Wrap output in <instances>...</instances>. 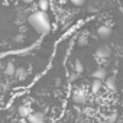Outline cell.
<instances>
[{"label": "cell", "mask_w": 123, "mask_h": 123, "mask_svg": "<svg viewBox=\"0 0 123 123\" xmlns=\"http://www.w3.org/2000/svg\"><path fill=\"white\" fill-rule=\"evenodd\" d=\"M28 23L39 33V35H45L51 31L52 28V23H51V19L48 16L46 12H42V10H36L33 13H31L28 16Z\"/></svg>", "instance_id": "6da1fadb"}, {"label": "cell", "mask_w": 123, "mask_h": 123, "mask_svg": "<svg viewBox=\"0 0 123 123\" xmlns=\"http://www.w3.org/2000/svg\"><path fill=\"white\" fill-rule=\"evenodd\" d=\"M71 98H73V101L77 103V104H86V101H87V93H86V90H83L81 87H77V88L73 90Z\"/></svg>", "instance_id": "7a4b0ae2"}, {"label": "cell", "mask_w": 123, "mask_h": 123, "mask_svg": "<svg viewBox=\"0 0 123 123\" xmlns=\"http://www.w3.org/2000/svg\"><path fill=\"white\" fill-rule=\"evenodd\" d=\"M111 55V49H110V46H107V45H101V46H98L97 49H96V56L98 58V59H106V58H109Z\"/></svg>", "instance_id": "3957f363"}, {"label": "cell", "mask_w": 123, "mask_h": 123, "mask_svg": "<svg viewBox=\"0 0 123 123\" xmlns=\"http://www.w3.org/2000/svg\"><path fill=\"white\" fill-rule=\"evenodd\" d=\"M26 119L28 123H45V114L42 111H32Z\"/></svg>", "instance_id": "277c9868"}, {"label": "cell", "mask_w": 123, "mask_h": 123, "mask_svg": "<svg viewBox=\"0 0 123 123\" xmlns=\"http://www.w3.org/2000/svg\"><path fill=\"white\" fill-rule=\"evenodd\" d=\"M97 35L100 39H109L111 36V28L106 26V25H101L98 29H97Z\"/></svg>", "instance_id": "5b68a950"}, {"label": "cell", "mask_w": 123, "mask_h": 123, "mask_svg": "<svg viewBox=\"0 0 123 123\" xmlns=\"http://www.w3.org/2000/svg\"><path fill=\"white\" fill-rule=\"evenodd\" d=\"M104 86H106L109 90L114 91V90L117 88V80H116V75H107V77L104 78Z\"/></svg>", "instance_id": "8992f818"}, {"label": "cell", "mask_w": 123, "mask_h": 123, "mask_svg": "<svg viewBox=\"0 0 123 123\" xmlns=\"http://www.w3.org/2000/svg\"><path fill=\"white\" fill-rule=\"evenodd\" d=\"M32 111H33V110H32V107H31L29 104H22V106H19V109H18L19 117H23V119H26Z\"/></svg>", "instance_id": "52a82bcc"}, {"label": "cell", "mask_w": 123, "mask_h": 123, "mask_svg": "<svg viewBox=\"0 0 123 123\" xmlns=\"http://www.w3.org/2000/svg\"><path fill=\"white\" fill-rule=\"evenodd\" d=\"M91 77L96 78V80H101V81H103V80L107 77V71H106L104 68H97V70L91 74Z\"/></svg>", "instance_id": "ba28073f"}, {"label": "cell", "mask_w": 123, "mask_h": 123, "mask_svg": "<svg viewBox=\"0 0 123 123\" xmlns=\"http://www.w3.org/2000/svg\"><path fill=\"white\" fill-rule=\"evenodd\" d=\"M90 87H91V91H93V93H98V91L101 90V87H103V81H101V80H96V78H93Z\"/></svg>", "instance_id": "9c48e42d"}, {"label": "cell", "mask_w": 123, "mask_h": 123, "mask_svg": "<svg viewBox=\"0 0 123 123\" xmlns=\"http://www.w3.org/2000/svg\"><path fill=\"white\" fill-rule=\"evenodd\" d=\"M15 71H16V65L13 62H9L6 67H5V74L7 77H15Z\"/></svg>", "instance_id": "30bf717a"}, {"label": "cell", "mask_w": 123, "mask_h": 123, "mask_svg": "<svg viewBox=\"0 0 123 123\" xmlns=\"http://www.w3.org/2000/svg\"><path fill=\"white\" fill-rule=\"evenodd\" d=\"M74 73L77 75H80V74L84 73V65H83V62H81L80 59H75L74 61Z\"/></svg>", "instance_id": "8fae6325"}, {"label": "cell", "mask_w": 123, "mask_h": 123, "mask_svg": "<svg viewBox=\"0 0 123 123\" xmlns=\"http://www.w3.org/2000/svg\"><path fill=\"white\" fill-rule=\"evenodd\" d=\"M77 45H78V46H86V45H88V35H86V33L80 35V36L77 38Z\"/></svg>", "instance_id": "7c38bea8"}, {"label": "cell", "mask_w": 123, "mask_h": 123, "mask_svg": "<svg viewBox=\"0 0 123 123\" xmlns=\"http://www.w3.org/2000/svg\"><path fill=\"white\" fill-rule=\"evenodd\" d=\"M38 7L42 12H46L49 9V0H38Z\"/></svg>", "instance_id": "4fadbf2b"}, {"label": "cell", "mask_w": 123, "mask_h": 123, "mask_svg": "<svg viewBox=\"0 0 123 123\" xmlns=\"http://www.w3.org/2000/svg\"><path fill=\"white\" fill-rule=\"evenodd\" d=\"M26 68H23V67H19V68H16V71H15V75L18 77V78H25L26 77Z\"/></svg>", "instance_id": "5bb4252c"}, {"label": "cell", "mask_w": 123, "mask_h": 123, "mask_svg": "<svg viewBox=\"0 0 123 123\" xmlns=\"http://www.w3.org/2000/svg\"><path fill=\"white\" fill-rule=\"evenodd\" d=\"M70 2H71L74 6H77V7H81V6L86 3V0H70Z\"/></svg>", "instance_id": "9a60e30c"}, {"label": "cell", "mask_w": 123, "mask_h": 123, "mask_svg": "<svg viewBox=\"0 0 123 123\" xmlns=\"http://www.w3.org/2000/svg\"><path fill=\"white\" fill-rule=\"evenodd\" d=\"M117 116H119V114H117V111H113V113H111V114L109 116V122H111V123H114V122L117 120Z\"/></svg>", "instance_id": "2e32d148"}, {"label": "cell", "mask_w": 123, "mask_h": 123, "mask_svg": "<svg viewBox=\"0 0 123 123\" xmlns=\"http://www.w3.org/2000/svg\"><path fill=\"white\" fill-rule=\"evenodd\" d=\"M86 113H87V114H93V113H94V109H93V107H87V109H86Z\"/></svg>", "instance_id": "e0dca14e"}, {"label": "cell", "mask_w": 123, "mask_h": 123, "mask_svg": "<svg viewBox=\"0 0 123 123\" xmlns=\"http://www.w3.org/2000/svg\"><path fill=\"white\" fill-rule=\"evenodd\" d=\"M88 12H91V13H96V12H97V9H96L94 6H91V7H88Z\"/></svg>", "instance_id": "ac0fdd59"}, {"label": "cell", "mask_w": 123, "mask_h": 123, "mask_svg": "<svg viewBox=\"0 0 123 123\" xmlns=\"http://www.w3.org/2000/svg\"><path fill=\"white\" fill-rule=\"evenodd\" d=\"M77 77H78V75H77L75 73H73V74H71V77H70V80H71V81H74V80H75Z\"/></svg>", "instance_id": "d6986e66"}, {"label": "cell", "mask_w": 123, "mask_h": 123, "mask_svg": "<svg viewBox=\"0 0 123 123\" xmlns=\"http://www.w3.org/2000/svg\"><path fill=\"white\" fill-rule=\"evenodd\" d=\"M22 2H23V3H26V5H32L35 0H22Z\"/></svg>", "instance_id": "ffe728a7"}, {"label": "cell", "mask_w": 123, "mask_h": 123, "mask_svg": "<svg viewBox=\"0 0 123 123\" xmlns=\"http://www.w3.org/2000/svg\"><path fill=\"white\" fill-rule=\"evenodd\" d=\"M15 39H16V41H22V39H23V36H22V35H20V36H19V35H18V36H16V38H15Z\"/></svg>", "instance_id": "44dd1931"}]
</instances>
